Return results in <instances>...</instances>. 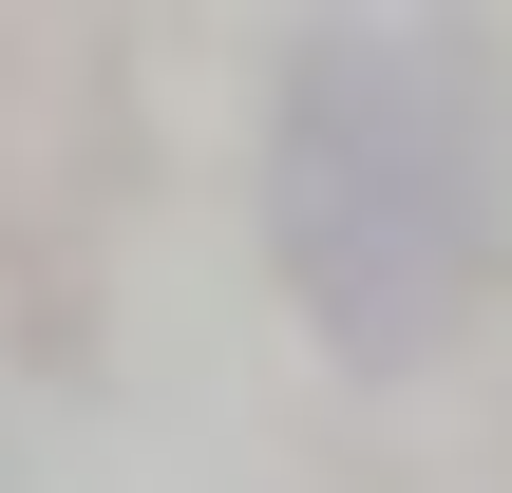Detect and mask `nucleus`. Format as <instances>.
Here are the masks:
<instances>
[{
	"label": "nucleus",
	"instance_id": "1",
	"mask_svg": "<svg viewBox=\"0 0 512 493\" xmlns=\"http://www.w3.org/2000/svg\"><path fill=\"white\" fill-rule=\"evenodd\" d=\"M266 247L361 380H418L512 285V95L475 38L323 19L266 95Z\"/></svg>",
	"mask_w": 512,
	"mask_h": 493
}]
</instances>
